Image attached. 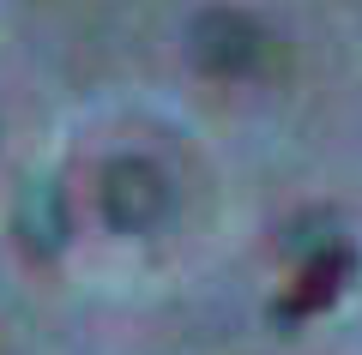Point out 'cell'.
<instances>
[{
  "label": "cell",
  "mask_w": 362,
  "mask_h": 355,
  "mask_svg": "<svg viewBox=\"0 0 362 355\" xmlns=\"http://www.w3.org/2000/svg\"><path fill=\"white\" fill-rule=\"evenodd\" d=\"M194 61L211 78H247L272 61V37L247 13H223L218 6V13H206L194 25Z\"/></svg>",
  "instance_id": "cell-1"
},
{
  "label": "cell",
  "mask_w": 362,
  "mask_h": 355,
  "mask_svg": "<svg viewBox=\"0 0 362 355\" xmlns=\"http://www.w3.org/2000/svg\"><path fill=\"white\" fill-rule=\"evenodd\" d=\"M356 277V247L350 241H332V247H320V253L302 265V277L290 283L278 301H272V325H302V319H314L320 307H332L338 295H344V283Z\"/></svg>",
  "instance_id": "cell-2"
},
{
  "label": "cell",
  "mask_w": 362,
  "mask_h": 355,
  "mask_svg": "<svg viewBox=\"0 0 362 355\" xmlns=\"http://www.w3.org/2000/svg\"><path fill=\"white\" fill-rule=\"evenodd\" d=\"M169 211V181L139 157H121L103 175V217L115 229H151Z\"/></svg>",
  "instance_id": "cell-3"
}]
</instances>
